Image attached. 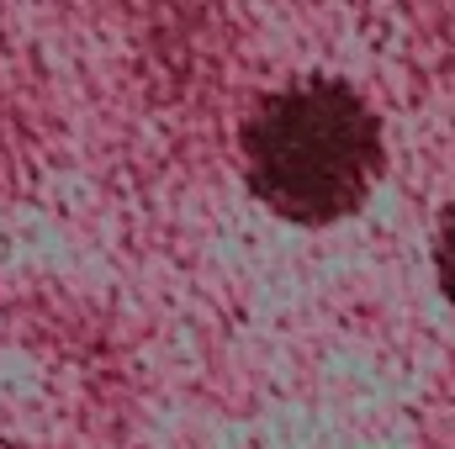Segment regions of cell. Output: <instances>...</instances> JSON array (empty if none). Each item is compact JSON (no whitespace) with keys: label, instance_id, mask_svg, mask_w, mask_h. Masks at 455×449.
Masks as SVG:
<instances>
[{"label":"cell","instance_id":"1","mask_svg":"<svg viewBox=\"0 0 455 449\" xmlns=\"http://www.w3.org/2000/svg\"><path fill=\"white\" fill-rule=\"evenodd\" d=\"M381 169V122L339 80H302L265 96L243 127L249 191L286 223L355 212Z\"/></svg>","mask_w":455,"mask_h":449},{"label":"cell","instance_id":"2","mask_svg":"<svg viewBox=\"0 0 455 449\" xmlns=\"http://www.w3.org/2000/svg\"><path fill=\"white\" fill-rule=\"evenodd\" d=\"M435 270H440V291L455 302V207L440 223V243H435Z\"/></svg>","mask_w":455,"mask_h":449}]
</instances>
